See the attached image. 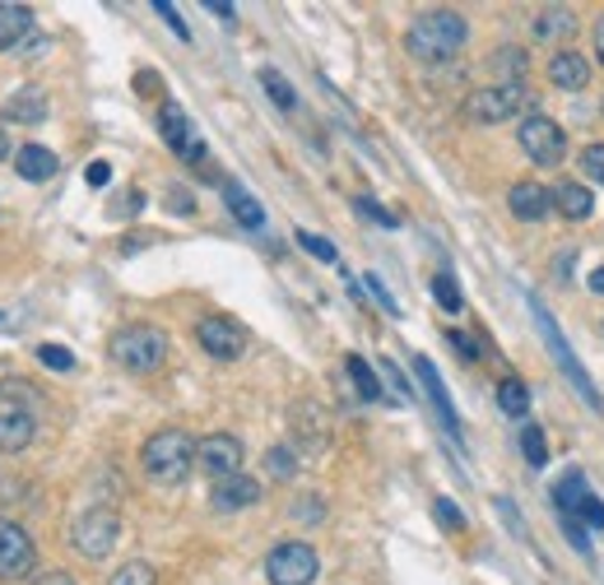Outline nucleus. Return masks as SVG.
Here are the masks:
<instances>
[{
	"label": "nucleus",
	"mask_w": 604,
	"mask_h": 585,
	"mask_svg": "<svg viewBox=\"0 0 604 585\" xmlns=\"http://www.w3.org/2000/svg\"><path fill=\"white\" fill-rule=\"evenodd\" d=\"M196 340L209 358H219V363H232V358H242L247 354V330L232 321V317H205L196 325Z\"/></svg>",
	"instance_id": "f8f14e48"
},
{
	"label": "nucleus",
	"mask_w": 604,
	"mask_h": 585,
	"mask_svg": "<svg viewBox=\"0 0 604 585\" xmlns=\"http://www.w3.org/2000/svg\"><path fill=\"white\" fill-rule=\"evenodd\" d=\"M521 456H525V464H535V470L549 464V437H544L539 423H525L521 427Z\"/></svg>",
	"instance_id": "cd10ccee"
},
{
	"label": "nucleus",
	"mask_w": 604,
	"mask_h": 585,
	"mask_svg": "<svg viewBox=\"0 0 604 585\" xmlns=\"http://www.w3.org/2000/svg\"><path fill=\"white\" fill-rule=\"evenodd\" d=\"M381 372H386V381H391V386L400 390V395H404V400H414V390H409V386H404V377L396 372V363H386V367H381Z\"/></svg>",
	"instance_id": "de8ad7c7"
},
{
	"label": "nucleus",
	"mask_w": 604,
	"mask_h": 585,
	"mask_svg": "<svg viewBox=\"0 0 604 585\" xmlns=\"http://www.w3.org/2000/svg\"><path fill=\"white\" fill-rule=\"evenodd\" d=\"M209 502H214V512H224V516L247 512V506H257V502H261V483L251 479V474L219 479V483H214V493H209Z\"/></svg>",
	"instance_id": "4468645a"
},
{
	"label": "nucleus",
	"mask_w": 604,
	"mask_h": 585,
	"mask_svg": "<svg viewBox=\"0 0 604 585\" xmlns=\"http://www.w3.org/2000/svg\"><path fill=\"white\" fill-rule=\"evenodd\" d=\"M516 140H521L525 159H531L535 168H558L562 159H568V135H562V126L554 122V116H544V112H525L521 116Z\"/></svg>",
	"instance_id": "423d86ee"
},
{
	"label": "nucleus",
	"mask_w": 604,
	"mask_h": 585,
	"mask_svg": "<svg viewBox=\"0 0 604 585\" xmlns=\"http://www.w3.org/2000/svg\"><path fill=\"white\" fill-rule=\"evenodd\" d=\"M159 130H163V145L178 153L182 163H205V140H201V130L191 126V116H186L178 103H163V107H159Z\"/></svg>",
	"instance_id": "1a4fd4ad"
},
{
	"label": "nucleus",
	"mask_w": 604,
	"mask_h": 585,
	"mask_svg": "<svg viewBox=\"0 0 604 585\" xmlns=\"http://www.w3.org/2000/svg\"><path fill=\"white\" fill-rule=\"evenodd\" d=\"M196 464H201V470H205L214 483L242 474V441L232 437V433H209V437H201V446H196Z\"/></svg>",
	"instance_id": "9b49d317"
},
{
	"label": "nucleus",
	"mask_w": 604,
	"mask_h": 585,
	"mask_svg": "<svg viewBox=\"0 0 604 585\" xmlns=\"http://www.w3.org/2000/svg\"><path fill=\"white\" fill-rule=\"evenodd\" d=\"M116 539H122V516H116L112 506H89V512L75 516V525H70L75 553L89 562H103L116 549Z\"/></svg>",
	"instance_id": "39448f33"
},
{
	"label": "nucleus",
	"mask_w": 604,
	"mask_h": 585,
	"mask_svg": "<svg viewBox=\"0 0 604 585\" xmlns=\"http://www.w3.org/2000/svg\"><path fill=\"white\" fill-rule=\"evenodd\" d=\"M344 372H349V381H354V390H358L363 400H381V381H377L373 367H367V358L349 354V358H344Z\"/></svg>",
	"instance_id": "bb28decb"
},
{
	"label": "nucleus",
	"mask_w": 604,
	"mask_h": 585,
	"mask_svg": "<svg viewBox=\"0 0 604 585\" xmlns=\"http://www.w3.org/2000/svg\"><path fill=\"white\" fill-rule=\"evenodd\" d=\"M363 284H367V288H373V298H377V302H381L386 311H391V317H400V307H396V298H391V292H386V284H381L377 275H363Z\"/></svg>",
	"instance_id": "37998d69"
},
{
	"label": "nucleus",
	"mask_w": 604,
	"mask_h": 585,
	"mask_svg": "<svg viewBox=\"0 0 604 585\" xmlns=\"http://www.w3.org/2000/svg\"><path fill=\"white\" fill-rule=\"evenodd\" d=\"M354 205H358V214H363V219H373V223H381V228H396V223H400L391 209H381V205L373 200V195H358Z\"/></svg>",
	"instance_id": "c9c22d12"
},
{
	"label": "nucleus",
	"mask_w": 604,
	"mask_h": 585,
	"mask_svg": "<svg viewBox=\"0 0 604 585\" xmlns=\"http://www.w3.org/2000/svg\"><path fill=\"white\" fill-rule=\"evenodd\" d=\"M0 325H5V311H0Z\"/></svg>",
	"instance_id": "5fc2aeb1"
},
{
	"label": "nucleus",
	"mask_w": 604,
	"mask_h": 585,
	"mask_svg": "<svg viewBox=\"0 0 604 585\" xmlns=\"http://www.w3.org/2000/svg\"><path fill=\"white\" fill-rule=\"evenodd\" d=\"M37 363L52 367V372H75V354L66 344H43V348H37Z\"/></svg>",
	"instance_id": "2f4dec72"
},
{
	"label": "nucleus",
	"mask_w": 604,
	"mask_h": 585,
	"mask_svg": "<svg viewBox=\"0 0 604 585\" xmlns=\"http://www.w3.org/2000/svg\"><path fill=\"white\" fill-rule=\"evenodd\" d=\"M525 107H531V89L525 84H489V89L470 93L465 116H470L475 126H502V122H512V116H521Z\"/></svg>",
	"instance_id": "0eeeda50"
},
{
	"label": "nucleus",
	"mask_w": 604,
	"mask_h": 585,
	"mask_svg": "<svg viewBox=\"0 0 604 585\" xmlns=\"http://www.w3.org/2000/svg\"><path fill=\"white\" fill-rule=\"evenodd\" d=\"M581 172L604 186V145H586V149H581Z\"/></svg>",
	"instance_id": "e433bc0d"
},
{
	"label": "nucleus",
	"mask_w": 604,
	"mask_h": 585,
	"mask_svg": "<svg viewBox=\"0 0 604 585\" xmlns=\"http://www.w3.org/2000/svg\"><path fill=\"white\" fill-rule=\"evenodd\" d=\"M37 437V418L24 404H0V451H24V446Z\"/></svg>",
	"instance_id": "2eb2a0df"
},
{
	"label": "nucleus",
	"mask_w": 604,
	"mask_h": 585,
	"mask_svg": "<svg viewBox=\"0 0 604 585\" xmlns=\"http://www.w3.org/2000/svg\"><path fill=\"white\" fill-rule=\"evenodd\" d=\"M298 242H303L307 256H317V261H326V265H335V261H340V251L330 246L326 238H317V232H307V228H303V232H298Z\"/></svg>",
	"instance_id": "f704fd0d"
},
{
	"label": "nucleus",
	"mask_w": 604,
	"mask_h": 585,
	"mask_svg": "<svg viewBox=\"0 0 604 585\" xmlns=\"http://www.w3.org/2000/svg\"><path fill=\"white\" fill-rule=\"evenodd\" d=\"M261 84H265V93L275 97V103H280L284 112H294V107H298V93H294V84H288L280 70H270V66H265V70H261Z\"/></svg>",
	"instance_id": "7c9ffc66"
},
{
	"label": "nucleus",
	"mask_w": 604,
	"mask_h": 585,
	"mask_svg": "<svg viewBox=\"0 0 604 585\" xmlns=\"http://www.w3.org/2000/svg\"><path fill=\"white\" fill-rule=\"evenodd\" d=\"M591 292H604V265H600L595 275H591Z\"/></svg>",
	"instance_id": "3c124183"
},
{
	"label": "nucleus",
	"mask_w": 604,
	"mask_h": 585,
	"mask_svg": "<svg viewBox=\"0 0 604 585\" xmlns=\"http://www.w3.org/2000/svg\"><path fill=\"white\" fill-rule=\"evenodd\" d=\"M84 182H89V186H107V182H112V163L93 159V163L84 168Z\"/></svg>",
	"instance_id": "c03bdc74"
},
{
	"label": "nucleus",
	"mask_w": 604,
	"mask_h": 585,
	"mask_svg": "<svg viewBox=\"0 0 604 585\" xmlns=\"http://www.w3.org/2000/svg\"><path fill=\"white\" fill-rule=\"evenodd\" d=\"M205 10H214V14H219L224 19V24H238V10H232V5H224V0H209V5Z\"/></svg>",
	"instance_id": "09e8293b"
},
{
	"label": "nucleus",
	"mask_w": 604,
	"mask_h": 585,
	"mask_svg": "<svg viewBox=\"0 0 604 585\" xmlns=\"http://www.w3.org/2000/svg\"><path fill=\"white\" fill-rule=\"evenodd\" d=\"M465 43H470V24L456 10H423L414 14V24L404 33L409 56L423 66H446L452 56H460Z\"/></svg>",
	"instance_id": "f257e3e1"
},
{
	"label": "nucleus",
	"mask_w": 604,
	"mask_h": 585,
	"mask_svg": "<svg viewBox=\"0 0 604 585\" xmlns=\"http://www.w3.org/2000/svg\"><path fill=\"white\" fill-rule=\"evenodd\" d=\"M5 153H10V145H5V130H0V159H5Z\"/></svg>",
	"instance_id": "864d4df0"
},
{
	"label": "nucleus",
	"mask_w": 604,
	"mask_h": 585,
	"mask_svg": "<svg viewBox=\"0 0 604 585\" xmlns=\"http://www.w3.org/2000/svg\"><path fill=\"white\" fill-rule=\"evenodd\" d=\"M577 516H581V520H586V525H591V530H600V525H604V502H600V497L591 493L586 502H581V512H577Z\"/></svg>",
	"instance_id": "79ce46f5"
},
{
	"label": "nucleus",
	"mask_w": 604,
	"mask_h": 585,
	"mask_svg": "<svg viewBox=\"0 0 604 585\" xmlns=\"http://www.w3.org/2000/svg\"><path fill=\"white\" fill-rule=\"evenodd\" d=\"M493 70L502 74V84H521L525 80V51L521 47H498L493 51Z\"/></svg>",
	"instance_id": "c756f323"
},
{
	"label": "nucleus",
	"mask_w": 604,
	"mask_h": 585,
	"mask_svg": "<svg viewBox=\"0 0 604 585\" xmlns=\"http://www.w3.org/2000/svg\"><path fill=\"white\" fill-rule=\"evenodd\" d=\"M168 209H178V214H191L196 205H191V195H186L182 186H172V191H168Z\"/></svg>",
	"instance_id": "49530a36"
},
{
	"label": "nucleus",
	"mask_w": 604,
	"mask_h": 585,
	"mask_svg": "<svg viewBox=\"0 0 604 585\" xmlns=\"http://www.w3.org/2000/svg\"><path fill=\"white\" fill-rule=\"evenodd\" d=\"M224 200H228V209H232V219H238L242 228H261L265 223V209L251 200V195L242 191V186H232V182H224Z\"/></svg>",
	"instance_id": "a878e982"
},
{
	"label": "nucleus",
	"mask_w": 604,
	"mask_h": 585,
	"mask_svg": "<svg viewBox=\"0 0 604 585\" xmlns=\"http://www.w3.org/2000/svg\"><path fill=\"white\" fill-rule=\"evenodd\" d=\"M107 354H112L116 367H126V372L149 377V372H159V367L168 363L172 344H168V335H163L159 325H122L112 335Z\"/></svg>",
	"instance_id": "7ed1b4c3"
},
{
	"label": "nucleus",
	"mask_w": 604,
	"mask_h": 585,
	"mask_svg": "<svg viewBox=\"0 0 604 585\" xmlns=\"http://www.w3.org/2000/svg\"><path fill=\"white\" fill-rule=\"evenodd\" d=\"M506 209H512L521 223H539L544 214H554V191H544L539 182H516L506 191Z\"/></svg>",
	"instance_id": "dca6fc26"
},
{
	"label": "nucleus",
	"mask_w": 604,
	"mask_h": 585,
	"mask_svg": "<svg viewBox=\"0 0 604 585\" xmlns=\"http://www.w3.org/2000/svg\"><path fill=\"white\" fill-rule=\"evenodd\" d=\"M498 409L506 418H525L531 414V390H525L521 377H502L498 381Z\"/></svg>",
	"instance_id": "393cba45"
},
{
	"label": "nucleus",
	"mask_w": 604,
	"mask_h": 585,
	"mask_svg": "<svg viewBox=\"0 0 604 585\" xmlns=\"http://www.w3.org/2000/svg\"><path fill=\"white\" fill-rule=\"evenodd\" d=\"M554 209H558L568 223H586L591 214H595V200H591V191L581 186V182H562V186L554 191Z\"/></svg>",
	"instance_id": "4be33fe9"
},
{
	"label": "nucleus",
	"mask_w": 604,
	"mask_h": 585,
	"mask_svg": "<svg viewBox=\"0 0 604 585\" xmlns=\"http://www.w3.org/2000/svg\"><path fill=\"white\" fill-rule=\"evenodd\" d=\"M414 377L423 381V390H428V400H433L442 427H446L452 437H460V418H456V409H452V395H446V386H442V377H437V367L428 363L423 354H414Z\"/></svg>",
	"instance_id": "f3484780"
},
{
	"label": "nucleus",
	"mask_w": 604,
	"mask_h": 585,
	"mask_svg": "<svg viewBox=\"0 0 604 585\" xmlns=\"http://www.w3.org/2000/svg\"><path fill=\"white\" fill-rule=\"evenodd\" d=\"M288 423H294V441L303 446V451H321V446L330 441V418H326L321 404H311V400L294 404Z\"/></svg>",
	"instance_id": "ddd939ff"
},
{
	"label": "nucleus",
	"mask_w": 604,
	"mask_h": 585,
	"mask_svg": "<svg viewBox=\"0 0 604 585\" xmlns=\"http://www.w3.org/2000/svg\"><path fill=\"white\" fill-rule=\"evenodd\" d=\"M37 567V549L24 525L0 520V581H24Z\"/></svg>",
	"instance_id": "9d476101"
},
{
	"label": "nucleus",
	"mask_w": 604,
	"mask_h": 585,
	"mask_svg": "<svg viewBox=\"0 0 604 585\" xmlns=\"http://www.w3.org/2000/svg\"><path fill=\"white\" fill-rule=\"evenodd\" d=\"M56 168H61V159H56L47 145H24L14 153V172L24 182H47V177H56Z\"/></svg>",
	"instance_id": "412c9836"
},
{
	"label": "nucleus",
	"mask_w": 604,
	"mask_h": 585,
	"mask_svg": "<svg viewBox=\"0 0 604 585\" xmlns=\"http://www.w3.org/2000/svg\"><path fill=\"white\" fill-rule=\"evenodd\" d=\"M159 581V572L149 567V562H126V567H116L112 585H153Z\"/></svg>",
	"instance_id": "473e14b6"
},
{
	"label": "nucleus",
	"mask_w": 604,
	"mask_h": 585,
	"mask_svg": "<svg viewBox=\"0 0 604 585\" xmlns=\"http://www.w3.org/2000/svg\"><path fill=\"white\" fill-rule=\"evenodd\" d=\"M196 437L182 433V427H159L149 441H145V451H140V464H145V474L153 483H182L191 470H196Z\"/></svg>",
	"instance_id": "f03ea898"
},
{
	"label": "nucleus",
	"mask_w": 604,
	"mask_h": 585,
	"mask_svg": "<svg viewBox=\"0 0 604 585\" xmlns=\"http://www.w3.org/2000/svg\"><path fill=\"white\" fill-rule=\"evenodd\" d=\"M531 311H535V325H539V335H544V344H549V354H554V363L562 367V377H568L581 395H586V404L591 409H604V400H600V390H595V381H591V372L577 363V354H572V344L562 340V330H558V321H554V311L544 307L539 298H531Z\"/></svg>",
	"instance_id": "20e7f679"
},
{
	"label": "nucleus",
	"mask_w": 604,
	"mask_h": 585,
	"mask_svg": "<svg viewBox=\"0 0 604 585\" xmlns=\"http://www.w3.org/2000/svg\"><path fill=\"white\" fill-rule=\"evenodd\" d=\"M572 28H577V19H572V10H562V5H549V10L535 14V37H539V43H558V37H568Z\"/></svg>",
	"instance_id": "5701e85b"
},
{
	"label": "nucleus",
	"mask_w": 604,
	"mask_h": 585,
	"mask_svg": "<svg viewBox=\"0 0 604 585\" xmlns=\"http://www.w3.org/2000/svg\"><path fill=\"white\" fill-rule=\"evenodd\" d=\"M446 344L460 348V358H465V363H479V358H483V354H479V344H475L470 335H460V330H446Z\"/></svg>",
	"instance_id": "ea45409f"
},
{
	"label": "nucleus",
	"mask_w": 604,
	"mask_h": 585,
	"mask_svg": "<svg viewBox=\"0 0 604 585\" xmlns=\"http://www.w3.org/2000/svg\"><path fill=\"white\" fill-rule=\"evenodd\" d=\"M317 572H321V558L303 539H288V543H280V549L265 553L270 585H311V581H317Z\"/></svg>",
	"instance_id": "6e6552de"
},
{
	"label": "nucleus",
	"mask_w": 604,
	"mask_h": 585,
	"mask_svg": "<svg viewBox=\"0 0 604 585\" xmlns=\"http://www.w3.org/2000/svg\"><path fill=\"white\" fill-rule=\"evenodd\" d=\"M433 298L446 307V311H460L465 307V298H460V288H456V279L452 275H446V269H442V275L433 279Z\"/></svg>",
	"instance_id": "72a5a7b5"
},
{
	"label": "nucleus",
	"mask_w": 604,
	"mask_h": 585,
	"mask_svg": "<svg viewBox=\"0 0 604 585\" xmlns=\"http://www.w3.org/2000/svg\"><path fill=\"white\" fill-rule=\"evenodd\" d=\"M586 497H591V483L581 479L577 470H572L568 479H558V483H554V502H558V516H577V512H581V502H586Z\"/></svg>",
	"instance_id": "b1692460"
},
{
	"label": "nucleus",
	"mask_w": 604,
	"mask_h": 585,
	"mask_svg": "<svg viewBox=\"0 0 604 585\" xmlns=\"http://www.w3.org/2000/svg\"><path fill=\"white\" fill-rule=\"evenodd\" d=\"M47 585H70V576H66V572H52V581H47Z\"/></svg>",
	"instance_id": "603ef678"
},
{
	"label": "nucleus",
	"mask_w": 604,
	"mask_h": 585,
	"mask_svg": "<svg viewBox=\"0 0 604 585\" xmlns=\"http://www.w3.org/2000/svg\"><path fill=\"white\" fill-rule=\"evenodd\" d=\"M265 474L275 479V483H288L298 474V456H294V446H270L265 451Z\"/></svg>",
	"instance_id": "c85d7f7f"
},
{
	"label": "nucleus",
	"mask_w": 604,
	"mask_h": 585,
	"mask_svg": "<svg viewBox=\"0 0 604 585\" xmlns=\"http://www.w3.org/2000/svg\"><path fill=\"white\" fill-rule=\"evenodd\" d=\"M47 51H52V37H29V43L14 47L19 61H37V56H47Z\"/></svg>",
	"instance_id": "a19ab883"
},
{
	"label": "nucleus",
	"mask_w": 604,
	"mask_h": 585,
	"mask_svg": "<svg viewBox=\"0 0 604 585\" xmlns=\"http://www.w3.org/2000/svg\"><path fill=\"white\" fill-rule=\"evenodd\" d=\"M549 84L562 93H581L591 84V61L581 51H558L549 61Z\"/></svg>",
	"instance_id": "6ab92c4d"
},
{
	"label": "nucleus",
	"mask_w": 604,
	"mask_h": 585,
	"mask_svg": "<svg viewBox=\"0 0 604 585\" xmlns=\"http://www.w3.org/2000/svg\"><path fill=\"white\" fill-rule=\"evenodd\" d=\"M153 10H159V14L168 19V28H172V33H178V37H182V43H191V28L182 24V14H178V5H168V0H153Z\"/></svg>",
	"instance_id": "58836bf2"
},
{
	"label": "nucleus",
	"mask_w": 604,
	"mask_h": 585,
	"mask_svg": "<svg viewBox=\"0 0 604 585\" xmlns=\"http://www.w3.org/2000/svg\"><path fill=\"white\" fill-rule=\"evenodd\" d=\"M0 116H5V122H14V126H43V122H47V93L33 89V84L14 89V93L5 97V107H0Z\"/></svg>",
	"instance_id": "a211bd4d"
},
{
	"label": "nucleus",
	"mask_w": 604,
	"mask_h": 585,
	"mask_svg": "<svg viewBox=\"0 0 604 585\" xmlns=\"http://www.w3.org/2000/svg\"><path fill=\"white\" fill-rule=\"evenodd\" d=\"M29 37H33V10L0 0V51H14L19 43H29Z\"/></svg>",
	"instance_id": "aec40b11"
},
{
	"label": "nucleus",
	"mask_w": 604,
	"mask_h": 585,
	"mask_svg": "<svg viewBox=\"0 0 604 585\" xmlns=\"http://www.w3.org/2000/svg\"><path fill=\"white\" fill-rule=\"evenodd\" d=\"M595 56L604 61V14H600V24H595Z\"/></svg>",
	"instance_id": "8fccbe9b"
},
{
	"label": "nucleus",
	"mask_w": 604,
	"mask_h": 585,
	"mask_svg": "<svg viewBox=\"0 0 604 585\" xmlns=\"http://www.w3.org/2000/svg\"><path fill=\"white\" fill-rule=\"evenodd\" d=\"M294 516H298V520H321L326 506H321V497H303V502L294 506Z\"/></svg>",
	"instance_id": "a18cd8bd"
},
{
	"label": "nucleus",
	"mask_w": 604,
	"mask_h": 585,
	"mask_svg": "<svg viewBox=\"0 0 604 585\" xmlns=\"http://www.w3.org/2000/svg\"><path fill=\"white\" fill-rule=\"evenodd\" d=\"M433 512H437V520L446 525V530H465V516H460V506H456L452 497H437Z\"/></svg>",
	"instance_id": "4c0bfd02"
}]
</instances>
